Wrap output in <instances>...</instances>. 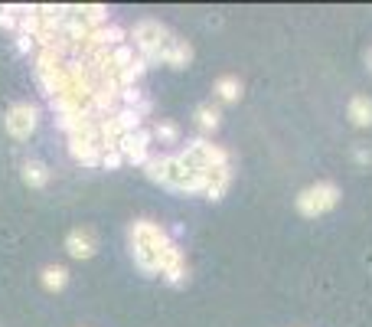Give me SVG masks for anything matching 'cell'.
Returning a JSON list of instances; mask_svg holds the SVG:
<instances>
[{
	"instance_id": "obj_1",
	"label": "cell",
	"mask_w": 372,
	"mask_h": 327,
	"mask_svg": "<svg viewBox=\"0 0 372 327\" xmlns=\"http://www.w3.org/2000/svg\"><path fill=\"white\" fill-rule=\"evenodd\" d=\"M128 239H131V255H134L140 272L144 275L163 272V255L173 246L167 229L160 223H154V219H134L128 229Z\"/></svg>"
},
{
	"instance_id": "obj_2",
	"label": "cell",
	"mask_w": 372,
	"mask_h": 327,
	"mask_svg": "<svg viewBox=\"0 0 372 327\" xmlns=\"http://www.w3.org/2000/svg\"><path fill=\"white\" fill-rule=\"evenodd\" d=\"M131 46H134V53L144 59L147 65H157L163 63V53L170 49V43L177 40L167 26L160 20H138L131 26Z\"/></svg>"
},
{
	"instance_id": "obj_3",
	"label": "cell",
	"mask_w": 372,
	"mask_h": 327,
	"mask_svg": "<svg viewBox=\"0 0 372 327\" xmlns=\"http://www.w3.org/2000/svg\"><path fill=\"white\" fill-rule=\"evenodd\" d=\"M337 203H340V186L333 184V180H317V184L304 186V190L294 196L298 213L300 216H307V219L323 216V213H330Z\"/></svg>"
},
{
	"instance_id": "obj_4",
	"label": "cell",
	"mask_w": 372,
	"mask_h": 327,
	"mask_svg": "<svg viewBox=\"0 0 372 327\" xmlns=\"http://www.w3.org/2000/svg\"><path fill=\"white\" fill-rule=\"evenodd\" d=\"M180 154L196 167V170H213V167H225V164H229L225 147L206 141V138H193V141H186V147H183Z\"/></svg>"
},
{
	"instance_id": "obj_5",
	"label": "cell",
	"mask_w": 372,
	"mask_h": 327,
	"mask_svg": "<svg viewBox=\"0 0 372 327\" xmlns=\"http://www.w3.org/2000/svg\"><path fill=\"white\" fill-rule=\"evenodd\" d=\"M36 121H40L36 105H30V102H17V105H10V109H7V115H3V128H7V134H10V138L26 141L33 131H36Z\"/></svg>"
},
{
	"instance_id": "obj_6",
	"label": "cell",
	"mask_w": 372,
	"mask_h": 327,
	"mask_svg": "<svg viewBox=\"0 0 372 327\" xmlns=\"http://www.w3.org/2000/svg\"><path fill=\"white\" fill-rule=\"evenodd\" d=\"M150 144H154V138H150L147 128L140 131H131V134H124L121 138V144H118V151H121V157H124V164H138V167H144V164L150 161Z\"/></svg>"
},
{
	"instance_id": "obj_7",
	"label": "cell",
	"mask_w": 372,
	"mask_h": 327,
	"mask_svg": "<svg viewBox=\"0 0 372 327\" xmlns=\"http://www.w3.org/2000/svg\"><path fill=\"white\" fill-rule=\"evenodd\" d=\"M160 278L167 285H173V288H180L183 282H186V255H183V249L173 242L170 249H167V255H163V272H160Z\"/></svg>"
},
{
	"instance_id": "obj_8",
	"label": "cell",
	"mask_w": 372,
	"mask_h": 327,
	"mask_svg": "<svg viewBox=\"0 0 372 327\" xmlns=\"http://www.w3.org/2000/svg\"><path fill=\"white\" fill-rule=\"evenodd\" d=\"M98 249V239L92 229H72L69 236H65V252L72 255V259H92Z\"/></svg>"
},
{
	"instance_id": "obj_9",
	"label": "cell",
	"mask_w": 372,
	"mask_h": 327,
	"mask_svg": "<svg viewBox=\"0 0 372 327\" xmlns=\"http://www.w3.org/2000/svg\"><path fill=\"white\" fill-rule=\"evenodd\" d=\"M232 184V164H225V167H213V170H206V186H202V196L206 200H223L225 190Z\"/></svg>"
},
{
	"instance_id": "obj_10",
	"label": "cell",
	"mask_w": 372,
	"mask_h": 327,
	"mask_svg": "<svg viewBox=\"0 0 372 327\" xmlns=\"http://www.w3.org/2000/svg\"><path fill=\"white\" fill-rule=\"evenodd\" d=\"M346 115H350V121L356 125V128H372V98L369 95H353Z\"/></svg>"
},
{
	"instance_id": "obj_11",
	"label": "cell",
	"mask_w": 372,
	"mask_h": 327,
	"mask_svg": "<svg viewBox=\"0 0 372 327\" xmlns=\"http://www.w3.org/2000/svg\"><path fill=\"white\" fill-rule=\"evenodd\" d=\"M72 13H75V17H79L82 23H86L88 30H102V26H108V7H102V3L72 7Z\"/></svg>"
},
{
	"instance_id": "obj_12",
	"label": "cell",
	"mask_w": 372,
	"mask_h": 327,
	"mask_svg": "<svg viewBox=\"0 0 372 327\" xmlns=\"http://www.w3.org/2000/svg\"><path fill=\"white\" fill-rule=\"evenodd\" d=\"M193 59V46L186 40H173L170 49L163 53V65H170V69H186Z\"/></svg>"
},
{
	"instance_id": "obj_13",
	"label": "cell",
	"mask_w": 372,
	"mask_h": 327,
	"mask_svg": "<svg viewBox=\"0 0 372 327\" xmlns=\"http://www.w3.org/2000/svg\"><path fill=\"white\" fill-rule=\"evenodd\" d=\"M23 184L33 186V190H43L49 184V167L43 161H26L23 164Z\"/></svg>"
},
{
	"instance_id": "obj_14",
	"label": "cell",
	"mask_w": 372,
	"mask_h": 327,
	"mask_svg": "<svg viewBox=\"0 0 372 327\" xmlns=\"http://www.w3.org/2000/svg\"><path fill=\"white\" fill-rule=\"evenodd\" d=\"M150 138L160 144H180L183 134H180V125L177 121H157L154 128H150Z\"/></svg>"
},
{
	"instance_id": "obj_15",
	"label": "cell",
	"mask_w": 372,
	"mask_h": 327,
	"mask_svg": "<svg viewBox=\"0 0 372 327\" xmlns=\"http://www.w3.org/2000/svg\"><path fill=\"white\" fill-rule=\"evenodd\" d=\"M40 282H43L46 292H63L65 282H69V272H65L63 265H46L43 275H40Z\"/></svg>"
},
{
	"instance_id": "obj_16",
	"label": "cell",
	"mask_w": 372,
	"mask_h": 327,
	"mask_svg": "<svg viewBox=\"0 0 372 327\" xmlns=\"http://www.w3.org/2000/svg\"><path fill=\"white\" fill-rule=\"evenodd\" d=\"M213 92L223 98V102H238V98H242V82L235 76H223V79H216Z\"/></svg>"
},
{
	"instance_id": "obj_17",
	"label": "cell",
	"mask_w": 372,
	"mask_h": 327,
	"mask_svg": "<svg viewBox=\"0 0 372 327\" xmlns=\"http://www.w3.org/2000/svg\"><path fill=\"white\" fill-rule=\"evenodd\" d=\"M219 121H223V115H219L216 105H200V109H196V125H200V131H206V134L219 128Z\"/></svg>"
},
{
	"instance_id": "obj_18",
	"label": "cell",
	"mask_w": 372,
	"mask_h": 327,
	"mask_svg": "<svg viewBox=\"0 0 372 327\" xmlns=\"http://www.w3.org/2000/svg\"><path fill=\"white\" fill-rule=\"evenodd\" d=\"M115 121H118V128H121V134H131V131H140V121L144 118L134 109H118Z\"/></svg>"
},
{
	"instance_id": "obj_19",
	"label": "cell",
	"mask_w": 372,
	"mask_h": 327,
	"mask_svg": "<svg viewBox=\"0 0 372 327\" xmlns=\"http://www.w3.org/2000/svg\"><path fill=\"white\" fill-rule=\"evenodd\" d=\"M13 13H23V7H0V30H17V20Z\"/></svg>"
},
{
	"instance_id": "obj_20",
	"label": "cell",
	"mask_w": 372,
	"mask_h": 327,
	"mask_svg": "<svg viewBox=\"0 0 372 327\" xmlns=\"http://www.w3.org/2000/svg\"><path fill=\"white\" fill-rule=\"evenodd\" d=\"M353 161L359 167H372V144H356L353 147Z\"/></svg>"
},
{
	"instance_id": "obj_21",
	"label": "cell",
	"mask_w": 372,
	"mask_h": 327,
	"mask_svg": "<svg viewBox=\"0 0 372 327\" xmlns=\"http://www.w3.org/2000/svg\"><path fill=\"white\" fill-rule=\"evenodd\" d=\"M121 164H124L121 151H105V154H102V167H108V170H118Z\"/></svg>"
},
{
	"instance_id": "obj_22",
	"label": "cell",
	"mask_w": 372,
	"mask_h": 327,
	"mask_svg": "<svg viewBox=\"0 0 372 327\" xmlns=\"http://www.w3.org/2000/svg\"><path fill=\"white\" fill-rule=\"evenodd\" d=\"M17 49H20V53H30V49H36V43H33L30 36H17Z\"/></svg>"
},
{
	"instance_id": "obj_23",
	"label": "cell",
	"mask_w": 372,
	"mask_h": 327,
	"mask_svg": "<svg viewBox=\"0 0 372 327\" xmlns=\"http://www.w3.org/2000/svg\"><path fill=\"white\" fill-rule=\"evenodd\" d=\"M369 65H372V56H369Z\"/></svg>"
}]
</instances>
